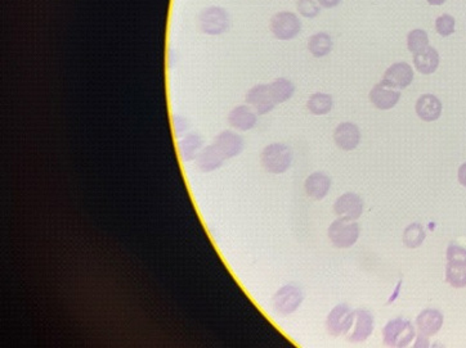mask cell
I'll list each match as a JSON object with an SVG mask.
<instances>
[{
	"mask_svg": "<svg viewBox=\"0 0 466 348\" xmlns=\"http://www.w3.org/2000/svg\"><path fill=\"white\" fill-rule=\"evenodd\" d=\"M361 234V228L355 220H349L346 217H338L331 222L327 237L334 247L339 250H346L353 247Z\"/></svg>",
	"mask_w": 466,
	"mask_h": 348,
	"instance_id": "1",
	"label": "cell"
},
{
	"mask_svg": "<svg viewBox=\"0 0 466 348\" xmlns=\"http://www.w3.org/2000/svg\"><path fill=\"white\" fill-rule=\"evenodd\" d=\"M262 165L270 174L281 175L290 169L293 162V150L284 143H273L262 152Z\"/></svg>",
	"mask_w": 466,
	"mask_h": 348,
	"instance_id": "2",
	"label": "cell"
},
{
	"mask_svg": "<svg viewBox=\"0 0 466 348\" xmlns=\"http://www.w3.org/2000/svg\"><path fill=\"white\" fill-rule=\"evenodd\" d=\"M415 337V326L406 318H391L383 328L384 344L391 347H406Z\"/></svg>",
	"mask_w": 466,
	"mask_h": 348,
	"instance_id": "3",
	"label": "cell"
},
{
	"mask_svg": "<svg viewBox=\"0 0 466 348\" xmlns=\"http://www.w3.org/2000/svg\"><path fill=\"white\" fill-rule=\"evenodd\" d=\"M199 27L206 35H220L229 27V15L225 8H205L199 15Z\"/></svg>",
	"mask_w": 466,
	"mask_h": 348,
	"instance_id": "4",
	"label": "cell"
},
{
	"mask_svg": "<svg viewBox=\"0 0 466 348\" xmlns=\"http://www.w3.org/2000/svg\"><path fill=\"white\" fill-rule=\"evenodd\" d=\"M270 29L276 39L287 41V40H293L294 37L299 35L301 31V22L298 15L293 12L282 11L272 17Z\"/></svg>",
	"mask_w": 466,
	"mask_h": 348,
	"instance_id": "5",
	"label": "cell"
},
{
	"mask_svg": "<svg viewBox=\"0 0 466 348\" xmlns=\"http://www.w3.org/2000/svg\"><path fill=\"white\" fill-rule=\"evenodd\" d=\"M304 295L301 289L295 287L293 284H287L279 288L273 296V309L276 312H279V315L287 316L301 307Z\"/></svg>",
	"mask_w": 466,
	"mask_h": 348,
	"instance_id": "6",
	"label": "cell"
},
{
	"mask_svg": "<svg viewBox=\"0 0 466 348\" xmlns=\"http://www.w3.org/2000/svg\"><path fill=\"white\" fill-rule=\"evenodd\" d=\"M354 320L355 311L348 304H340L335 306L329 314L326 320V329L334 337L344 335L353 328Z\"/></svg>",
	"mask_w": 466,
	"mask_h": 348,
	"instance_id": "7",
	"label": "cell"
},
{
	"mask_svg": "<svg viewBox=\"0 0 466 348\" xmlns=\"http://www.w3.org/2000/svg\"><path fill=\"white\" fill-rule=\"evenodd\" d=\"M245 101L260 116L270 113L276 107V102L272 98L270 85L267 84H258L253 86L246 93Z\"/></svg>",
	"mask_w": 466,
	"mask_h": 348,
	"instance_id": "8",
	"label": "cell"
},
{
	"mask_svg": "<svg viewBox=\"0 0 466 348\" xmlns=\"http://www.w3.org/2000/svg\"><path fill=\"white\" fill-rule=\"evenodd\" d=\"M415 72L411 65L406 62H396L386 68L382 82L391 85V88L402 90L408 88L414 82Z\"/></svg>",
	"mask_w": 466,
	"mask_h": 348,
	"instance_id": "9",
	"label": "cell"
},
{
	"mask_svg": "<svg viewBox=\"0 0 466 348\" xmlns=\"http://www.w3.org/2000/svg\"><path fill=\"white\" fill-rule=\"evenodd\" d=\"M365 203L355 193H344L334 203V212L339 217H346L349 220H358L363 214Z\"/></svg>",
	"mask_w": 466,
	"mask_h": 348,
	"instance_id": "10",
	"label": "cell"
},
{
	"mask_svg": "<svg viewBox=\"0 0 466 348\" xmlns=\"http://www.w3.org/2000/svg\"><path fill=\"white\" fill-rule=\"evenodd\" d=\"M369 96L370 102L375 108L382 110V111H388L398 104L399 99H401V91L382 82L376 84L375 86L371 89Z\"/></svg>",
	"mask_w": 466,
	"mask_h": 348,
	"instance_id": "11",
	"label": "cell"
},
{
	"mask_svg": "<svg viewBox=\"0 0 466 348\" xmlns=\"http://www.w3.org/2000/svg\"><path fill=\"white\" fill-rule=\"evenodd\" d=\"M334 141L343 150H354L361 143V130L353 122H341L334 131Z\"/></svg>",
	"mask_w": 466,
	"mask_h": 348,
	"instance_id": "12",
	"label": "cell"
},
{
	"mask_svg": "<svg viewBox=\"0 0 466 348\" xmlns=\"http://www.w3.org/2000/svg\"><path fill=\"white\" fill-rule=\"evenodd\" d=\"M375 328L374 315L367 310H357L354 320L353 332L348 335V340L353 343L367 341Z\"/></svg>",
	"mask_w": 466,
	"mask_h": 348,
	"instance_id": "13",
	"label": "cell"
},
{
	"mask_svg": "<svg viewBox=\"0 0 466 348\" xmlns=\"http://www.w3.org/2000/svg\"><path fill=\"white\" fill-rule=\"evenodd\" d=\"M415 111L419 119L425 122H433L442 115V102L433 94H422L416 101Z\"/></svg>",
	"mask_w": 466,
	"mask_h": 348,
	"instance_id": "14",
	"label": "cell"
},
{
	"mask_svg": "<svg viewBox=\"0 0 466 348\" xmlns=\"http://www.w3.org/2000/svg\"><path fill=\"white\" fill-rule=\"evenodd\" d=\"M244 139L239 134L231 130H225L217 135L214 146L220 150V153L226 157V160L237 157L244 149Z\"/></svg>",
	"mask_w": 466,
	"mask_h": 348,
	"instance_id": "15",
	"label": "cell"
},
{
	"mask_svg": "<svg viewBox=\"0 0 466 348\" xmlns=\"http://www.w3.org/2000/svg\"><path fill=\"white\" fill-rule=\"evenodd\" d=\"M304 189L309 198L322 200L329 194L331 189V179L322 171H316L310 174L304 181Z\"/></svg>",
	"mask_w": 466,
	"mask_h": 348,
	"instance_id": "16",
	"label": "cell"
},
{
	"mask_svg": "<svg viewBox=\"0 0 466 348\" xmlns=\"http://www.w3.org/2000/svg\"><path fill=\"white\" fill-rule=\"evenodd\" d=\"M256 115L258 113L250 105H246V104L237 105L229 112L228 124L240 131H248L253 127H256V122H258Z\"/></svg>",
	"mask_w": 466,
	"mask_h": 348,
	"instance_id": "17",
	"label": "cell"
},
{
	"mask_svg": "<svg viewBox=\"0 0 466 348\" xmlns=\"http://www.w3.org/2000/svg\"><path fill=\"white\" fill-rule=\"evenodd\" d=\"M443 315L436 309H427L421 311L416 318V326L419 332L425 337L436 335L443 326Z\"/></svg>",
	"mask_w": 466,
	"mask_h": 348,
	"instance_id": "18",
	"label": "cell"
},
{
	"mask_svg": "<svg viewBox=\"0 0 466 348\" xmlns=\"http://www.w3.org/2000/svg\"><path fill=\"white\" fill-rule=\"evenodd\" d=\"M195 161L199 170L203 172H211L222 167V165L226 161V157L220 153V150L214 144H211L200 150Z\"/></svg>",
	"mask_w": 466,
	"mask_h": 348,
	"instance_id": "19",
	"label": "cell"
},
{
	"mask_svg": "<svg viewBox=\"0 0 466 348\" xmlns=\"http://www.w3.org/2000/svg\"><path fill=\"white\" fill-rule=\"evenodd\" d=\"M415 68L422 75L434 74L439 66V54L436 48L428 46L422 52L414 54Z\"/></svg>",
	"mask_w": 466,
	"mask_h": 348,
	"instance_id": "20",
	"label": "cell"
},
{
	"mask_svg": "<svg viewBox=\"0 0 466 348\" xmlns=\"http://www.w3.org/2000/svg\"><path fill=\"white\" fill-rule=\"evenodd\" d=\"M203 141L200 134H186L180 141V153L184 162L196 160L200 150L203 149Z\"/></svg>",
	"mask_w": 466,
	"mask_h": 348,
	"instance_id": "21",
	"label": "cell"
},
{
	"mask_svg": "<svg viewBox=\"0 0 466 348\" xmlns=\"http://www.w3.org/2000/svg\"><path fill=\"white\" fill-rule=\"evenodd\" d=\"M308 51L316 58H322L332 51V39L327 32H317L309 37Z\"/></svg>",
	"mask_w": 466,
	"mask_h": 348,
	"instance_id": "22",
	"label": "cell"
},
{
	"mask_svg": "<svg viewBox=\"0 0 466 348\" xmlns=\"http://www.w3.org/2000/svg\"><path fill=\"white\" fill-rule=\"evenodd\" d=\"M334 105L332 96L327 93H313L309 96L307 102V108L308 111L315 115V116H324L330 113Z\"/></svg>",
	"mask_w": 466,
	"mask_h": 348,
	"instance_id": "23",
	"label": "cell"
},
{
	"mask_svg": "<svg viewBox=\"0 0 466 348\" xmlns=\"http://www.w3.org/2000/svg\"><path fill=\"white\" fill-rule=\"evenodd\" d=\"M270 85V90H271L272 98L276 102V104L285 103L286 101H289L295 93V86L293 82L287 80L285 77H279L276 80H273Z\"/></svg>",
	"mask_w": 466,
	"mask_h": 348,
	"instance_id": "24",
	"label": "cell"
},
{
	"mask_svg": "<svg viewBox=\"0 0 466 348\" xmlns=\"http://www.w3.org/2000/svg\"><path fill=\"white\" fill-rule=\"evenodd\" d=\"M446 281L453 288L459 289L466 287V264L447 262Z\"/></svg>",
	"mask_w": 466,
	"mask_h": 348,
	"instance_id": "25",
	"label": "cell"
},
{
	"mask_svg": "<svg viewBox=\"0 0 466 348\" xmlns=\"http://www.w3.org/2000/svg\"><path fill=\"white\" fill-rule=\"evenodd\" d=\"M425 238H427V233L421 226V224H417V222L410 224L403 231V243L407 248H411V250L419 248L424 243Z\"/></svg>",
	"mask_w": 466,
	"mask_h": 348,
	"instance_id": "26",
	"label": "cell"
},
{
	"mask_svg": "<svg viewBox=\"0 0 466 348\" xmlns=\"http://www.w3.org/2000/svg\"><path fill=\"white\" fill-rule=\"evenodd\" d=\"M428 46L429 37L427 31L416 29V30L408 32V35H407V48L413 54L422 52Z\"/></svg>",
	"mask_w": 466,
	"mask_h": 348,
	"instance_id": "27",
	"label": "cell"
},
{
	"mask_svg": "<svg viewBox=\"0 0 466 348\" xmlns=\"http://www.w3.org/2000/svg\"><path fill=\"white\" fill-rule=\"evenodd\" d=\"M298 12L306 18H315L321 12V4L318 0H298Z\"/></svg>",
	"mask_w": 466,
	"mask_h": 348,
	"instance_id": "28",
	"label": "cell"
},
{
	"mask_svg": "<svg viewBox=\"0 0 466 348\" xmlns=\"http://www.w3.org/2000/svg\"><path fill=\"white\" fill-rule=\"evenodd\" d=\"M456 21L451 15H439L436 20V30L441 37H450L455 32Z\"/></svg>",
	"mask_w": 466,
	"mask_h": 348,
	"instance_id": "29",
	"label": "cell"
},
{
	"mask_svg": "<svg viewBox=\"0 0 466 348\" xmlns=\"http://www.w3.org/2000/svg\"><path fill=\"white\" fill-rule=\"evenodd\" d=\"M447 262L466 264V250L458 245H450L447 248Z\"/></svg>",
	"mask_w": 466,
	"mask_h": 348,
	"instance_id": "30",
	"label": "cell"
},
{
	"mask_svg": "<svg viewBox=\"0 0 466 348\" xmlns=\"http://www.w3.org/2000/svg\"><path fill=\"white\" fill-rule=\"evenodd\" d=\"M173 127L175 135L182 136L187 131L188 121L180 115H175V116H173Z\"/></svg>",
	"mask_w": 466,
	"mask_h": 348,
	"instance_id": "31",
	"label": "cell"
},
{
	"mask_svg": "<svg viewBox=\"0 0 466 348\" xmlns=\"http://www.w3.org/2000/svg\"><path fill=\"white\" fill-rule=\"evenodd\" d=\"M458 178H459V183L461 186L466 188V162L462 163L459 167V172H458Z\"/></svg>",
	"mask_w": 466,
	"mask_h": 348,
	"instance_id": "32",
	"label": "cell"
},
{
	"mask_svg": "<svg viewBox=\"0 0 466 348\" xmlns=\"http://www.w3.org/2000/svg\"><path fill=\"white\" fill-rule=\"evenodd\" d=\"M341 1H343V0H318V3L321 4V7L324 8L338 7Z\"/></svg>",
	"mask_w": 466,
	"mask_h": 348,
	"instance_id": "33",
	"label": "cell"
},
{
	"mask_svg": "<svg viewBox=\"0 0 466 348\" xmlns=\"http://www.w3.org/2000/svg\"><path fill=\"white\" fill-rule=\"evenodd\" d=\"M430 6H442L446 3V0H427Z\"/></svg>",
	"mask_w": 466,
	"mask_h": 348,
	"instance_id": "34",
	"label": "cell"
}]
</instances>
